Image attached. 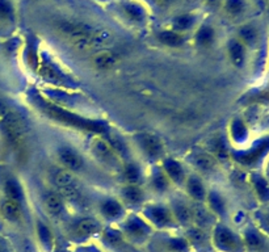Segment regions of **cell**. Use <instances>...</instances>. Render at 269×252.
I'll return each instance as SVG.
<instances>
[{"instance_id": "d4e9b609", "label": "cell", "mask_w": 269, "mask_h": 252, "mask_svg": "<svg viewBox=\"0 0 269 252\" xmlns=\"http://www.w3.org/2000/svg\"><path fill=\"white\" fill-rule=\"evenodd\" d=\"M125 12L130 16V19H133L135 21H141V20L144 18L143 11L139 8L138 5L135 4L125 5Z\"/></svg>"}, {"instance_id": "ffe728a7", "label": "cell", "mask_w": 269, "mask_h": 252, "mask_svg": "<svg viewBox=\"0 0 269 252\" xmlns=\"http://www.w3.org/2000/svg\"><path fill=\"white\" fill-rule=\"evenodd\" d=\"M5 194L8 197V200L18 201V202H20L22 198L21 189L18 187V184L13 180L7 181V184H5Z\"/></svg>"}, {"instance_id": "e0dca14e", "label": "cell", "mask_w": 269, "mask_h": 252, "mask_svg": "<svg viewBox=\"0 0 269 252\" xmlns=\"http://www.w3.org/2000/svg\"><path fill=\"white\" fill-rule=\"evenodd\" d=\"M101 209H103V213L109 218H117L118 215H121L122 213L121 205L118 204L117 201L113 200L105 201L104 204H103V206H101Z\"/></svg>"}, {"instance_id": "30bf717a", "label": "cell", "mask_w": 269, "mask_h": 252, "mask_svg": "<svg viewBox=\"0 0 269 252\" xmlns=\"http://www.w3.org/2000/svg\"><path fill=\"white\" fill-rule=\"evenodd\" d=\"M229 54L235 66L240 67L244 63V47L239 41H231L229 43Z\"/></svg>"}, {"instance_id": "277c9868", "label": "cell", "mask_w": 269, "mask_h": 252, "mask_svg": "<svg viewBox=\"0 0 269 252\" xmlns=\"http://www.w3.org/2000/svg\"><path fill=\"white\" fill-rule=\"evenodd\" d=\"M91 149L93 151V154L99 159H101L103 162L107 163V164H113L114 166L117 163L118 154L113 150L110 143L108 141L103 139V138H93L91 142Z\"/></svg>"}, {"instance_id": "4fadbf2b", "label": "cell", "mask_w": 269, "mask_h": 252, "mask_svg": "<svg viewBox=\"0 0 269 252\" xmlns=\"http://www.w3.org/2000/svg\"><path fill=\"white\" fill-rule=\"evenodd\" d=\"M164 168L168 177H171L176 183H181L182 179H184V171H182L181 166L178 162L168 159V160H165Z\"/></svg>"}, {"instance_id": "cb8c5ba5", "label": "cell", "mask_w": 269, "mask_h": 252, "mask_svg": "<svg viewBox=\"0 0 269 252\" xmlns=\"http://www.w3.org/2000/svg\"><path fill=\"white\" fill-rule=\"evenodd\" d=\"M125 177L130 183H137L141 177V171H139V168L135 164H127L125 167Z\"/></svg>"}, {"instance_id": "9a60e30c", "label": "cell", "mask_w": 269, "mask_h": 252, "mask_svg": "<svg viewBox=\"0 0 269 252\" xmlns=\"http://www.w3.org/2000/svg\"><path fill=\"white\" fill-rule=\"evenodd\" d=\"M188 191H189V193H191V196L193 198L200 201L204 200L205 194H206L201 180L198 177H195V176H192L191 179L188 180Z\"/></svg>"}, {"instance_id": "4316f807", "label": "cell", "mask_w": 269, "mask_h": 252, "mask_svg": "<svg viewBox=\"0 0 269 252\" xmlns=\"http://www.w3.org/2000/svg\"><path fill=\"white\" fill-rule=\"evenodd\" d=\"M12 12V5L8 0H0V18H11Z\"/></svg>"}, {"instance_id": "f546056e", "label": "cell", "mask_w": 269, "mask_h": 252, "mask_svg": "<svg viewBox=\"0 0 269 252\" xmlns=\"http://www.w3.org/2000/svg\"><path fill=\"white\" fill-rule=\"evenodd\" d=\"M41 73L44 75L48 80L50 81H56L59 80V77H58V74L52 69V67H44V69L41 70Z\"/></svg>"}, {"instance_id": "2e32d148", "label": "cell", "mask_w": 269, "mask_h": 252, "mask_svg": "<svg viewBox=\"0 0 269 252\" xmlns=\"http://www.w3.org/2000/svg\"><path fill=\"white\" fill-rule=\"evenodd\" d=\"M196 41L201 46H210L214 41V32L210 26H202L200 28V30L197 32V36H196Z\"/></svg>"}, {"instance_id": "3957f363", "label": "cell", "mask_w": 269, "mask_h": 252, "mask_svg": "<svg viewBox=\"0 0 269 252\" xmlns=\"http://www.w3.org/2000/svg\"><path fill=\"white\" fill-rule=\"evenodd\" d=\"M54 183L61 191L62 196L71 198V200H75L79 196L76 180L70 170H58L54 175Z\"/></svg>"}, {"instance_id": "d6986e66", "label": "cell", "mask_w": 269, "mask_h": 252, "mask_svg": "<svg viewBox=\"0 0 269 252\" xmlns=\"http://www.w3.org/2000/svg\"><path fill=\"white\" fill-rule=\"evenodd\" d=\"M196 166L198 167L202 171H212L214 167H215V160L212 155L208 154H201L198 156H196Z\"/></svg>"}, {"instance_id": "1f68e13d", "label": "cell", "mask_w": 269, "mask_h": 252, "mask_svg": "<svg viewBox=\"0 0 269 252\" xmlns=\"http://www.w3.org/2000/svg\"><path fill=\"white\" fill-rule=\"evenodd\" d=\"M39 234H41V236H42V239L45 240V243H48V240L50 239V234H49V231L46 230L44 226L39 227Z\"/></svg>"}, {"instance_id": "f1b7e54d", "label": "cell", "mask_w": 269, "mask_h": 252, "mask_svg": "<svg viewBox=\"0 0 269 252\" xmlns=\"http://www.w3.org/2000/svg\"><path fill=\"white\" fill-rule=\"evenodd\" d=\"M192 217H195L196 222L198 221L200 225H206V223H208L209 215H208V212H206L205 209H197L195 213H192Z\"/></svg>"}, {"instance_id": "8992f818", "label": "cell", "mask_w": 269, "mask_h": 252, "mask_svg": "<svg viewBox=\"0 0 269 252\" xmlns=\"http://www.w3.org/2000/svg\"><path fill=\"white\" fill-rule=\"evenodd\" d=\"M58 155H59V159L63 163V166L67 167V170H70V171H76L79 168H82L83 160L75 150L70 149V147H62L58 151Z\"/></svg>"}, {"instance_id": "83f0119b", "label": "cell", "mask_w": 269, "mask_h": 252, "mask_svg": "<svg viewBox=\"0 0 269 252\" xmlns=\"http://www.w3.org/2000/svg\"><path fill=\"white\" fill-rule=\"evenodd\" d=\"M152 217H154V219H155L159 225H164V223H167L169 221L168 214H167V212H165L164 209H154Z\"/></svg>"}, {"instance_id": "9c48e42d", "label": "cell", "mask_w": 269, "mask_h": 252, "mask_svg": "<svg viewBox=\"0 0 269 252\" xmlns=\"http://www.w3.org/2000/svg\"><path fill=\"white\" fill-rule=\"evenodd\" d=\"M45 209L53 215H58L63 212V200L55 193H50L44 198Z\"/></svg>"}, {"instance_id": "5bb4252c", "label": "cell", "mask_w": 269, "mask_h": 252, "mask_svg": "<svg viewBox=\"0 0 269 252\" xmlns=\"http://www.w3.org/2000/svg\"><path fill=\"white\" fill-rule=\"evenodd\" d=\"M159 41L167 46L176 47L182 43V36L175 30H163L159 35Z\"/></svg>"}, {"instance_id": "52a82bcc", "label": "cell", "mask_w": 269, "mask_h": 252, "mask_svg": "<svg viewBox=\"0 0 269 252\" xmlns=\"http://www.w3.org/2000/svg\"><path fill=\"white\" fill-rule=\"evenodd\" d=\"M215 240H217L218 246L226 251H236L240 247L236 236L230 230H226V229H218L217 234H215Z\"/></svg>"}, {"instance_id": "5b68a950", "label": "cell", "mask_w": 269, "mask_h": 252, "mask_svg": "<svg viewBox=\"0 0 269 252\" xmlns=\"http://www.w3.org/2000/svg\"><path fill=\"white\" fill-rule=\"evenodd\" d=\"M139 146L142 147L144 153L151 156V158H158L159 155L163 153V146L161 142L159 141V138L151 134H143L138 138Z\"/></svg>"}, {"instance_id": "ac0fdd59", "label": "cell", "mask_w": 269, "mask_h": 252, "mask_svg": "<svg viewBox=\"0 0 269 252\" xmlns=\"http://www.w3.org/2000/svg\"><path fill=\"white\" fill-rule=\"evenodd\" d=\"M195 22V18L191 15H181L174 20V29L175 32H182V30L189 29Z\"/></svg>"}, {"instance_id": "8fae6325", "label": "cell", "mask_w": 269, "mask_h": 252, "mask_svg": "<svg viewBox=\"0 0 269 252\" xmlns=\"http://www.w3.org/2000/svg\"><path fill=\"white\" fill-rule=\"evenodd\" d=\"M114 62H116V57L113 56L110 52H107V50L97 53L93 57V64L97 69H109V67H112L113 64H114Z\"/></svg>"}, {"instance_id": "ba28073f", "label": "cell", "mask_w": 269, "mask_h": 252, "mask_svg": "<svg viewBox=\"0 0 269 252\" xmlns=\"http://www.w3.org/2000/svg\"><path fill=\"white\" fill-rule=\"evenodd\" d=\"M1 213L8 221H18L21 217V208H20V202L13 200H5L1 205Z\"/></svg>"}, {"instance_id": "7a4b0ae2", "label": "cell", "mask_w": 269, "mask_h": 252, "mask_svg": "<svg viewBox=\"0 0 269 252\" xmlns=\"http://www.w3.org/2000/svg\"><path fill=\"white\" fill-rule=\"evenodd\" d=\"M48 113L53 118L61 121V122H65V124L71 125V126H74V128L86 129V130H92V132H103V130H104V126H103V124H100V122L84 120V118H80L78 116L71 115L69 112L63 111V109H59V108L49 107Z\"/></svg>"}, {"instance_id": "7c38bea8", "label": "cell", "mask_w": 269, "mask_h": 252, "mask_svg": "<svg viewBox=\"0 0 269 252\" xmlns=\"http://www.w3.org/2000/svg\"><path fill=\"white\" fill-rule=\"evenodd\" d=\"M97 230H99V223L95 219H83L75 227V233L79 236H90L95 234Z\"/></svg>"}, {"instance_id": "7402d4cb", "label": "cell", "mask_w": 269, "mask_h": 252, "mask_svg": "<svg viewBox=\"0 0 269 252\" xmlns=\"http://www.w3.org/2000/svg\"><path fill=\"white\" fill-rule=\"evenodd\" d=\"M226 11L230 13L231 16H238L244 11V1L243 0H227Z\"/></svg>"}, {"instance_id": "44dd1931", "label": "cell", "mask_w": 269, "mask_h": 252, "mask_svg": "<svg viewBox=\"0 0 269 252\" xmlns=\"http://www.w3.org/2000/svg\"><path fill=\"white\" fill-rule=\"evenodd\" d=\"M122 196L125 197L129 202H133V204H137V202L142 200V192L134 185H130V187L124 189L122 191Z\"/></svg>"}, {"instance_id": "d6a6232c", "label": "cell", "mask_w": 269, "mask_h": 252, "mask_svg": "<svg viewBox=\"0 0 269 252\" xmlns=\"http://www.w3.org/2000/svg\"><path fill=\"white\" fill-rule=\"evenodd\" d=\"M209 3H210V4H214V3H217L218 0H208Z\"/></svg>"}, {"instance_id": "484cf974", "label": "cell", "mask_w": 269, "mask_h": 252, "mask_svg": "<svg viewBox=\"0 0 269 252\" xmlns=\"http://www.w3.org/2000/svg\"><path fill=\"white\" fill-rule=\"evenodd\" d=\"M176 215H178V218L180 221L185 222V221H189L192 218V212L188 209L187 206L179 205L178 208H176Z\"/></svg>"}, {"instance_id": "6da1fadb", "label": "cell", "mask_w": 269, "mask_h": 252, "mask_svg": "<svg viewBox=\"0 0 269 252\" xmlns=\"http://www.w3.org/2000/svg\"><path fill=\"white\" fill-rule=\"evenodd\" d=\"M0 117H1V125L4 129L7 137L12 145H15L18 149H20L24 143V128H22L21 120L18 115H15L9 109H1L0 111Z\"/></svg>"}, {"instance_id": "603a6c76", "label": "cell", "mask_w": 269, "mask_h": 252, "mask_svg": "<svg viewBox=\"0 0 269 252\" xmlns=\"http://www.w3.org/2000/svg\"><path fill=\"white\" fill-rule=\"evenodd\" d=\"M240 39L243 41L244 43H248V45H252V43H255L257 39V33L255 28H252V26H244L240 29Z\"/></svg>"}, {"instance_id": "4dcf8cb0", "label": "cell", "mask_w": 269, "mask_h": 252, "mask_svg": "<svg viewBox=\"0 0 269 252\" xmlns=\"http://www.w3.org/2000/svg\"><path fill=\"white\" fill-rule=\"evenodd\" d=\"M154 184H155V187L159 189H164L167 187V177L164 175H159L155 177L154 180Z\"/></svg>"}]
</instances>
